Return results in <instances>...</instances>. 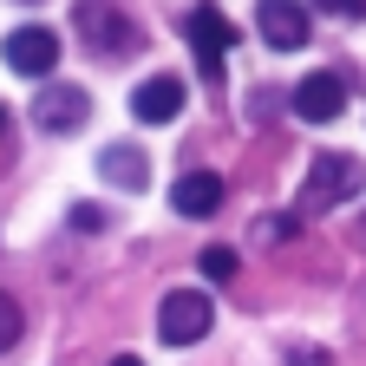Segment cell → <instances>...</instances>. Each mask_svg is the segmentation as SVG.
<instances>
[{
	"instance_id": "16",
	"label": "cell",
	"mask_w": 366,
	"mask_h": 366,
	"mask_svg": "<svg viewBox=\"0 0 366 366\" xmlns=\"http://www.w3.org/2000/svg\"><path fill=\"white\" fill-rule=\"evenodd\" d=\"M314 14H334V20H366V0H314Z\"/></svg>"
},
{
	"instance_id": "9",
	"label": "cell",
	"mask_w": 366,
	"mask_h": 366,
	"mask_svg": "<svg viewBox=\"0 0 366 366\" xmlns=\"http://www.w3.org/2000/svg\"><path fill=\"white\" fill-rule=\"evenodd\" d=\"M183 112V79H170V72H157V79H144L131 92V118L137 124H170Z\"/></svg>"
},
{
	"instance_id": "18",
	"label": "cell",
	"mask_w": 366,
	"mask_h": 366,
	"mask_svg": "<svg viewBox=\"0 0 366 366\" xmlns=\"http://www.w3.org/2000/svg\"><path fill=\"white\" fill-rule=\"evenodd\" d=\"M112 366H144V360H137V353H118V360H112Z\"/></svg>"
},
{
	"instance_id": "2",
	"label": "cell",
	"mask_w": 366,
	"mask_h": 366,
	"mask_svg": "<svg viewBox=\"0 0 366 366\" xmlns=\"http://www.w3.org/2000/svg\"><path fill=\"white\" fill-rule=\"evenodd\" d=\"M209 327H216V307H209L203 288H177V295H164V307H157V334H164L170 347H197Z\"/></svg>"
},
{
	"instance_id": "1",
	"label": "cell",
	"mask_w": 366,
	"mask_h": 366,
	"mask_svg": "<svg viewBox=\"0 0 366 366\" xmlns=\"http://www.w3.org/2000/svg\"><path fill=\"white\" fill-rule=\"evenodd\" d=\"M366 183V170H360V157H347V151H320L314 164H307V183H301V197H295V216L307 222V216H327L334 203H347L353 190Z\"/></svg>"
},
{
	"instance_id": "10",
	"label": "cell",
	"mask_w": 366,
	"mask_h": 366,
	"mask_svg": "<svg viewBox=\"0 0 366 366\" xmlns=\"http://www.w3.org/2000/svg\"><path fill=\"white\" fill-rule=\"evenodd\" d=\"M170 209L177 216H216L222 209V177L216 170H183L170 183Z\"/></svg>"
},
{
	"instance_id": "7",
	"label": "cell",
	"mask_w": 366,
	"mask_h": 366,
	"mask_svg": "<svg viewBox=\"0 0 366 366\" xmlns=\"http://www.w3.org/2000/svg\"><path fill=\"white\" fill-rule=\"evenodd\" d=\"M255 26H262V39L274 46V53H301L314 20H307L301 0H262V7H255Z\"/></svg>"
},
{
	"instance_id": "19",
	"label": "cell",
	"mask_w": 366,
	"mask_h": 366,
	"mask_svg": "<svg viewBox=\"0 0 366 366\" xmlns=\"http://www.w3.org/2000/svg\"><path fill=\"white\" fill-rule=\"evenodd\" d=\"M0 131H7V105H0Z\"/></svg>"
},
{
	"instance_id": "17",
	"label": "cell",
	"mask_w": 366,
	"mask_h": 366,
	"mask_svg": "<svg viewBox=\"0 0 366 366\" xmlns=\"http://www.w3.org/2000/svg\"><path fill=\"white\" fill-rule=\"evenodd\" d=\"M288 366H327V353H307V347H295V353H288Z\"/></svg>"
},
{
	"instance_id": "3",
	"label": "cell",
	"mask_w": 366,
	"mask_h": 366,
	"mask_svg": "<svg viewBox=\"0 0 366 366\" xmlns=\"http://www.w3.org/2000/svg\"><path fill=\"white\" fill-rule=\"evenodd\" d=\"M0 59H7L20 79H53V66H59V33L53 26H14L7 39H0Z\"/></svg>"
},
{
	"instance_id": "13",
	"label": "cell",
	"mask_w": 366,
	"mask_h": 366,
	"mask_svg": "<svg viewBox=\"0 0 366 366\" xmlns=\"http://www.w3.org/2000/svg\"><path fill=\"white\" fill-rule=\"evenodd\" d=\"M20 327H26L20 301H14V295H0V353H7V347H20Z\"/></svg>"
},
{
	"instance_id": "12",
	"label": "cell",
	"mask_w": 366,
	"mask_h": 366,
	"mask_svg": "<svg viewBox=\"0 0 366 366\" xmlns=\"http://www.w3.org/2000/svg\"><path fill=\"white\" fill-rule=\"evenodd\" d=\"M197 268H203V274H209V282H229V274H236V268H242V262H236V249H222V242H209V249H203V255H197Z\"/></svg>"
},
{
	"instance_id": "11",
	"label": "cell",
	"mask_w": 366,
	"mask_h": 366,
	"mask_svg": "<svg viewBox=\"0 0 366 366\" xmlns=\"http://www.w3.org/2000/svg\"><path fill=\"white\" fill-rule=\"evenodd\" d=\"M99 170L118 183V190H151V164H144V151H137V144H105L99 151Z\"/></svg>"
},
{
	"instance_id": "14",
	"label": "cell",
	"mask_w": 366,
	"mask_h": 366,
	"mask_svg": "<svg viewBox=\"0 0 366 366\" xmlns=\"http://www.w3.org/2000/svg\"><path fill=\"white\" fill-rule=\"evenodd\" d=\"M301 216H255V242H288Z\"/></svg>"
},
{
	"instance_id": "5",
	"label": "cell",
	"mask_w": 366,
	"mask_h": 366,
	"mask_svg": "<svg viewBox=\"0 0 366 366\" xmlns=\"http://www.w3.org/2000/svg\"><path fill=\"white\" fill-rule=\"evenodd\" d=\"M288 105H295L301 124H334V118L347 112V79H340V72H307V79L288 92Z\"/></svg>"
},
{
	"instance_id": "8",
	"label": "cell",
	"mask_w": 366,
	"mask_h": 366,
	"mask_svg": "<svg viewBox=\"0 0 366 366\" xmlns=\"http://www.w3.org/2000/svg\"><path fill=\"white\" fill-rule=\"evenodd\" d=\"M79 39L92 46V53H131V46H137V26H131L118 7L85 0V7H79Z\"/></svg>"
},
{
	"instance_id": "6",
	"label": "cell",
	"mask_w": 366,
	"mask_h": 366,
	"mask_svg": "<svg viewBox=\"0 0 366 366\" xmlns=\"http://www.w3.org/2000/svg\"><path fill=\"white\" fill-rule=\"evenodd\" d=\"M33 118H39V131H53V137H72L85 118H92V92L85 85H46L39 99H33Z\"/></svg>"
},
{
	"instance_id": "4",
	"label": "cell",
	"mask_w": 366,
	"mask_h": 366,
	"mask_svg": "<svg viewBox=\"0 0 366 366\" xmlns=\"http://www.w3.org/2000/svg\"><path fill=\"white\" fill-rule=\"evenodd\" d=\"M183 33H190V46H197L203 79L216 85V79H222V59H229V46H236V26H229L216 7H190V14H183Z\"/></svg>"
},
{
	"instance_id": "15",
	"label": "cell",
	"mask_w": 366,
	"mask_h": 366,
	"mask_svg": "<svg viewBox=\"0 0 366 366\" xmlns=\"http://www.w3.org/2000/svg\"><path fill=\"white\" fill-rule=\"evenodd\" d=\"M72 229H79V236H99V229H105V209L99 203H72Z\"/></svg>"
},
{
	"instance_id": "20",
	"label": "cell",
	"mask_w": 366,
	"mask_h": 366,
	"mask_svg": "<svg viewBox=\"0 0 366 366\" xmlns=\"http://www.w3.org/2000/svg\"><path fill=\"white\" fill-rule=\"evenodd\" d=\"M360 236H366V222H360Z\"/></svg>"
}]
</instances>
